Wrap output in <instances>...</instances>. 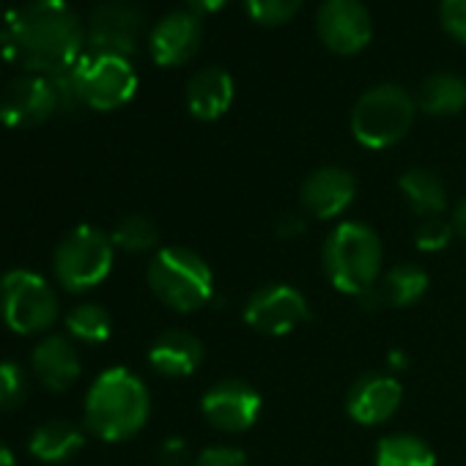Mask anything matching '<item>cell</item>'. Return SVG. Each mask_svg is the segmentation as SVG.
I'll return each instance as SVG.
<instances>
[{
  "mask_svg": "<svg viewBox=\"0 0 466 466\" xmlns=\"http://www.w3.org/2000/svg\"><path fill=\"white\" fill-rule=\"evenodd\" d=\"M4 47L31 75H58L72 69L88 50L86 25L66 0H28L9 15Z\"/></svg>",
  "mask_w": 466,
  "mask_h": 466,
  "instance_id": "6da1fadb",
  "label": "cell"
},
{
  "mask_svg": "<svg viewBox=\"0 0 466 466\" xmlns=\"http://www.w3.org/2000/svg\"><path fill=\"white\" fill-rule=\"evenodd\" d=\"M151 414L148 387L127 368L96 376L86 395V428L105 441H124L143 431Z\"/></svg>",
  "mask_w": 466,
  "mask_h": 466,
  "instance_id": "7a4b0ae2",
  "label": "cell"
},
{
  "mask_svg": "<svg viewBox=\"0 0 466 466\" xmlns=\"http://www.w3.org/2000/svg\"><path fill=\"white\" fill-rule=\"evenodd\" d=\"M324 272L349 297H362L379 283L381 239L365 222H340L324 245Z\"/></svg>",
  "mask_w": 466,
  "mask_h": 466,
  "instance_id": "3957f363",
  "label": "cell"
},
{
  "mask_svg": "<svg viewBox=\"0 0 466 466\" xmlns=\"http://www.w3.org/2000/svg\"><path fill=\"white\" fill-rule=\"evenodd\" d=\"M414 113L417 102L406 88L395 83L373 86L357 99L351 110V135L370 151L390 148L406 137L414 124Z\"/></svg>",
  "mask_w": 466,
  "mask_h": 466,
  "instance_id": "277c9868",
  "label": "cell"
},
{
  "mask_svg": "<svg viewBox=\"0 0 466 466\" xmlns=\"http://www.w3.org/2000/svg\"><path fill=\"white\" fill-rule=\"evenodd\" d=\"M148 286L170 310L192 313L211 299L214 275L198 253L187 248H162L148 267Z\"/></svg>",
  "mask_w": 466,
  "mask_h": 466,
  "instance_id": "5b68a950",
  "label": "cell"
},
{
  "mask_svg": "<svg viewBox=\"0 0 466 466\" xmlns=\"http://www.w3.org/2000/svg\"><path fill=\"white\" fill-rule=\"evenodd\" d=\"M61 302L56 289L31 269H12L0 278V319L4 324L28 338L45 335L56 327Z\"/></svg>",
  "mask_w": 466,
  "mask_h": 466,
  "instance_id": "8992f818",
  "label": "cell"
},
{
  "mask_svg": "<svg viewBox=\"0 0 466 466\" xmlns=\"http://www.w3.org/2000/svg\"><path fill=\"white\" fill-rule=\"evenodd\" d=\"M113 261H116V245L110 239V233L94 225H80L61 239L53 258V272L61 289L72 294H83L107 280Z\"/></svg>",
  "mask_w": 466,
  "mask_h": 466,
  "instance_id": "52a82bcc",
  "label": "cell"
},
{
  "mask_svg": "<svg viewBox=\"0 0 466 466\" xmlns=\"http://www.w3.org/2000/svg\"><path fill=\"white\" fill-rule=\"evenodd\" d=\"M80 102L91 110H118L137 94V72L129 58L86 50L72 66Z\"/></svg>",
  "mask_w": 466,
  "mask_h": 466,
  "instance_id": "ba28073f",
  "label": "cell"
},
{
  "mask_svg": "<svg viewBox=\"0 0 466 466\" xmlns=\"http://www.w3.org/2000/svg\"><path fill=\"white\" fill-rule=\"evenodd\" d=\"M316 34L329 53L346 58L370 45L373 20L362 0H324L316 15Z\"/></svg>",
  "mask_w": 466,
  "mask_h": 466,
  "instance_id": "9c48e42d",
  "label": "cell"
},
{
  "mask_svg": "<svg viewBox=\"0 0 466 466\" xmlns=\"http://www.w3.org/2000/svg\"><path fill=\"white\" fill-rule=\"evenodd\" d=\"M310 319V305L302 291L286 283L258 289L245 305V321L258 335L283 338Z\"/></svg>",
  "mask_w": 466,
  "mask_h": 466,
  "instance_id": "30bf717a",
  "label": "cell"
},
{
  "mask_svg": "<svg viewBox=\"0 0 466 466\" xmlns=\"http://www.w3.org/2000/svg\"><path fill=\"white\" fill-rule=\"evenodd\" d=\"M140 31L143 17L132 0H102L88 17L86 42L94 53H113L129 58L137 50Z\"/></svg>",
  "mask_w": 466,
  "mask_h": 466,
  "instance_id": "8fae6325",
  "label": "cell"
},
{
  "mask_svg": "<svg viewBox=\"0 0 466 466\" xmlns=\"http://www.w3.org/2000/svg\"><path fill=\"white\" fill-rule=\"evenodd\" d=\"M61 110L53 80L45 75H25L6 86L0 96V121L12 129L39 127Z\"/></svg>",
  "mask_w": 466,
  "mask_h": 466,
  "instance_id": "7c38bea8",
  "label": "cell"
},
{
  "mask_svg": "<svg viewBox=\"0 0 466 466\" xmlns=\"http://www.w3.org/2000/svg\"><path fill=\"white\" fill-rule=\"evenodd\" d=\"M200 409H203V417L217 431L242 433L256 425V420L261 417L264 400L256 387L239 379H225L203 395Z\"/></svg>",
  "mask_w": 466,
  "mask_h": 466,
  "instance_id": "4fadbf2b",
  "label": "cell"
},
{
  "mask_svg": "<svg viewBox=\"0 0 466 466\" xmlns=\"http://www.w3.org/2000/svg\"><path fill=\"white\" fill-rule=\"evenodd\" d=\"M203 45V23L200 15L181 9L165 15L148 36V53L157 66L176 69L189 64Z\"/></svg>",
  "mask_w": 466,
  "mask_h": 466,
  "instance_id": "5bb4252c",
  "label": "cell"
},
{
  "mask_svg": "<svg viewBox=\"0 0 466 466\" xmlns=\"http://www.w3.org/2000/svg\"><path fill=\"white\" fill-rule=\"evenodd\" d=\"M357 195V178L346 167L324 165L313 170L302 184V206L316 219H332L343 214Z\"/></svg>",
  "mask_w": 466,
  "mask_h": 466,
  "instance_id": "9a60e30c",
  "label": "cell"
},
{
  "mask_svg": "<svg viewBox=\"0 0 466 466\" xmlns=\"http://www.w3.org/2000/svg\"><path fill=\"white\" fill-rule=\"evenodd\" d=\"M400 398L403 387L398 379L384 373H368L349 390L346 411L360 425H379L398 411Z\"/></svg>",
  "mask_w": 466,
  "mask_h": 466,
  "instance_id": "2e32d148",
  "label": "cell"
},
{
  "mask_svg": "<svg viewBox=\"0 0 466 466\" xmlns=\"http://www.w3.org/2000/svg\"><path fill=\"white\" fill-rule=\"evenodd\" d=\"M31 365H34L39 384L53 392L72 390L83 373L80 354H77L75 343L64 335H45L34 349Z\"/></svg>",
  "mask_w": 466,
  "mask_h": 466,
  "instance_id": "e0dca14e",
  "label": "cell"
},
{
  "mask_svg": "<svg viewBox=\"0 0 466 466\" xmlns=\"http://www.w3.org/2000/svg\"><path fill=\"white\" fill-rule=\"evenodd\" d=\"M148 362L167 379L192 376L203 362V343L187 329H167L151 343Z\"/></svg>",
  "mask_w": 466,
  "mask_h": 466,
  "instance_id": "ac0fdd59",
  "label": "cell"
},
{
  "mask_svg": "<svg viewBox=\"0 0 466 466\" xmlns=\"http://www.w3.org/2000/svg\"><path fill=\"white\" fill-rule=\"evenodd\" d=\"M233 94H237V88H233V77L225 69H200L187 83V110L198 121H217L230 110Z\"/></svg>",
  "mask_w": 466,
  "mask_h": 466,
  "instance_id": "d6986e66",
  "label": "cell"
},
{
  "mask_svg": "<svg viewBox=\"0 0 466 466\" xmlns=\"http://www.w3.org/2000/svg\"><path fill=\"white\" fill-rule=\"evenodd\" d=\"M86 444L83 431L69 420H47L31 433V452L45 463H66Z\"/></svg>",
  "mask_w": 466,
  "mask_h": 466,
  "instance_id": "ffe728a7",
  "label": "cell"
},
{
  "mask_svg": "<svg viewBox=\"0 0 466 466\" xmlns=\"http://www.w3.org/2000/svg\"><path fill=\"white\" fill-rule=\"evenodd\" d=\"M414 102L428 116H455L466 107V83L452 72H436L422 80Z\"/></svg>",
  "mask_w": 466,
  "mask_h": 466,
  "instance_id": "44dd1931",
  "label": "cell"
},
{
  "mask_svg": "<svg viewBox=\"0 0 466 466\" xmlns=\"http://www.w3.org/2000/svg\"><path fill=\"white\" fill-rule=\"evenodd\" d=\"M409 208L422 217V219H433L444 211V203H447V192H444V184L441 178L428 170V167H411L400 176L398 181Z\"/></svg>",
  "mask_w": 466,
  "mask_h": 466,
  "instance_id": "7402d4cb",
  "label": "cell"
},
{
  "mask_svg": "<svg viewBox=\"0 0 466 466\" xmlns=\"http://www.w3.org/2000/svg\"><path fill=\"white\" fill-rule=\"evenodd\" d=\"M376 291L384 308H409L428 291V275L414 264H400L376 283Z\"/></svg>",
  "mask_w": 466,
  "mask_h": 466,
  "instance_id": "603a6c76",
  "label": "cell"
},
{
  "mask_svg": "<svg viewBox=\"0 0 466 466\" xmlns=\"http://www.w3.org/2000/svg\"><path fill=\"white\" fill-rule=\"evenodd\" d=\"M376 466H436V452L414 433H392L379 441Z\"/></svg>",
  "mask_w": 466,
  "mask_h": 466,
  "instance_id": "cb8c5ba5",
  "label": "cell"
},
{
  "mask_svg": "<svg viewBox=\"0 0 466 466\" xmlns=\"http://www.w3.org/2000/svg\"><path fill=\"white\" fill-rule=\"evenodd\" d=\"M66 329L75 340L88 343V346H99L110 338L113 332V319L102 305L86 302L77 305L69 316H66Z\"/></svg>",
  "mask_w": 466,
  "mask_h": 466,
  "instance_id": "d4e9b609",
  "label": "cell"
},
{
  "mask_svg": "<svg viewBox=\"0 0 466 466\" xmlns=\"http://www.w3.org/2000/svg\"><path fill=\"white\" fill-rule=\"evenodd\" d=\"M110 239H113L116 250H124V253H148L159 242V230H157V225L148 217L129 214V217H124L113 228Z\"/></svg>",
  "mask_w": 466,
  "mask_h": 466,
  "instance_id": "484cf974",
  "label": "cell"
},
{
  "mask_svg": "<svg viewBox=\"0 0 466 466\" xmlns=\"http://www.w3.org/2000/svg\"><path fill=\"white\" fill-rule=\"evenodd\" d=\"M302 4L305 0H245L250 20L264 28H280L291 23L299 15Z\"/></svg>",
  "mask_w": 466,
  "mask_h": 466,
  "instance_id": "4316f807",
  "label": "cell"
},
{
  "mask_svg": "<svg viewBox=\"0 0 466 466\" xmlns=\"http://www.w3.org/2000/svg\"><path fill=\"white\" fill-rule=\"evenodd\" d=\"M28 373L17 362H0V411H15L28 398Z\"/></svg>",
  "mask_w": 466,
  "mask_h": 466,
  "instance_id": "83f0119b",
  "label": "cell"
},
{
  "mask_svg": "<svg viewBox=\"0 0 466 466\" xmlns=\"http://www.w3.org/2000/svg\"><path fill=\"white\" fill-rule=\"evenodd\" d=\"M452 237H455L452 222H444V219L433 217V219H425V222L417 228L414 242H417V248H420L422 253H439V250H444V248L450 245Z\"/></svg>",
  "mask_w": 466,
  "mask_h": 466,
  "instance_id": "f1b7e54d",
  "label": "cell"
},
{
  "mask_svg": "<svg viewBox=\"0 0 466 466\" xmlns=\"http://www.w3.org/2000/svg\"><path fill=\"white\" fill-rule=\"evenodd\" d=\"M439 25L455 45L466 47V0H441Z\"/></svg>",
  "mask_w": 466,
  "mask_h": 466,
  "instance_id": "f546056e",
  "label": "cell"
},
{
  "mask_svg": "<svg viewBox=\"0 0 466 466\" xmlns=\"http://www.w3.org/2000/svg\"><path fill=\"white\" fill-rule=\"evenodd\" d=\"M192 466H248V455L245 450L239 447H228V444H219V447H206Z\"/></svg>",
  "mask_w": 466,
  "mask_h": 466,
  "instance_id": "4dcf8cb0",
  "label": "cell"
},
{
  "mask_svg": "<svg viewBox=\"0 0 466 466\" xmlns=\"http://www.w3.org/2000/svg\"><path fill=\"white\" fill-rule=\"evenodd\" d=\"M162 461L165 466H181L187 461V444L181 439H167L162 447Z\"/></svg>",
  "mask_w": 466,
  "mask_h": 466,
  "instance_id": "1f68e13d",
  "label": "cell"
},
{
  "mask_svg": "<svg viewBox=\"0 0 466 466\" xmlns=\"http://www.w3.org/2000/svg\"><path fill=\"white\" fill-rule=\"evenodd\" d=\"M184 4L189 6V12H195V15H211V12H217V9H222L228 0H184Z\"/></svg>",
  "mask_w": 466,
  "mask_h": 466,
  "instance_id": "d6a6232c",
  "label": "cell"
},
{
  "mask_svg": "<svg viewBox=\"0 0 466 466\" xmlns=\"http://www.w3.org/2000/svg\"><path fill=\"white\" fill-rule=\"evenodd\" d=\"M452 230H455V237H461L466 242V198L452 211Z\"/></svg>",
  "mask_w": 466,
  "mask_h": 466,
  "instance_id": "836d02e7",
  "label": "cell"
},
{
  "mask_svg": "<svg viewBox=\"0 0 466 466\" xmlns=\"http://www.w3.org/2000/svg\"><path fill=\"white\" fill-rule=\"evenodd\" d=\"M302 230H305V219L302 217L289 214V217L280 219V233H283V237H297V233H302Z\"/></svg>",
  "mask_w": 466,
  "mask_h": 466,
  "instance_id": "e575fe53",
  "label": "cell"
},
{
  "mask_svg": "<svg viewBox=\"0 0 466 466\" xmlns=\"http://www.w3.org/2000/svg\"><path fill=\"white\" fill-rule=\"evenodd\" d=\"M0 466H17V461H15V452L0 441Z\"/></svg>",
  "mask_w": 466,
  "mask_h": 466,
  "instance_id": "d590c367",
  "label": "cell"
}]
</instances>
